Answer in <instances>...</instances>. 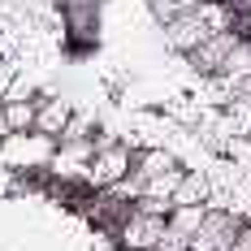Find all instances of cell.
<instances>
[{"instance_id": "52a82bcc", "label": "cell", "mask_w": 251, "mask_h": 251, "mask_svg": "<svg viewBox=\"0 0 251 251\" xmlns=\"http://www.w3.org/2000/svg\"><path fill=\"white\" fill-rule=\"evenodd\" d=\"M74 117V104L65 100V96H48V100H39V113H35V130H44L52 139H61L65 134V126Z\"/></svg>"}, {"instance_id": "8fae6325", "label": "cell", "mask_w": 251, "mask_h": 251, "mask_svg": "<svg viewBox=\"0 0 251 251\" xmlns=\"http://www.w3.org/2000/svg\"><path fill=\"white\" fill-rule=\"evenodd\" d=\"M174 203H212V177L203 169H186L174 191Z\"/></svg>"}, {"instance_id": "4fadbf2b", "label": "cell", "mask_w": 251, "mask_h": 251, "mask_svg": "<svg viewBox=\"0 0 251 251\" xmlns=\"http://www.w3.org/2000/svg\"><path fill=\"white\" fill-rule=\"evenodd\" d=\"M148 4H151V18L165 26L174 18H182V13H191V9H200L203 0H148Z\"/></svg>"}, {"instance_id": "9a60e30c", "label": "cell", "mask_w": 251, "mask_h": 251, "mask_svg": "<svg viewBox=\"0 0 251 251\" xmlns=\"http://www.w3.org/2000/svg\"><path fill=\"white\" fill-rule=\"evenodd\" d=\"M229 251H251V226L238 229V238H234V247H229Z\"/></svg>"}, {"instance_id": "ba28073f", "label": "cell", "mask_w": 251, "mask_h": 251, "mask_svg": "<svg viewBox=\"0 0 251 251\" xmlns=\"http://www.w3.org/2000/svg\"><path fill=\"white\" fill-rule=\"evenodd\" d=\"M35 113H39V100H0V139L18 130H35Z\"/></svg>"}, {"instance_id": "5bb4252c", "label": "cell", "mask_w": 251, "mask_h": 251, "mask_svg": "<svg viewBox=\"0 0 251 251\" xmlns=\"http://www.w3.org/2000/svg\"><path fill=\"white\" fill-rule=\"evenodd\" d=\"M18 74H22L18 61H13V56H0V100L9 96V87H13V78H18Z\"/></svg>"}, {"instance_id": "8992f818", "label": "cell", "mask_w": 251, "mask_h": 251, "mask_svg": "<svg viewBox=\"0 0 251 251\" xmlns=\"http://www.w3.org/2000/svg\"><path fill=\"white\" fill-rule=\"evenodd\" d=\"M238 39H243V35H238V26H229V30H217V35H208V39H203L195 52H186L191 70H195V74H208V78H212L217 70H221V61H226L229 52H234V44H238Z\"/></svg>"}, {"instance_id": "3957f363", "label": "cell", "mask_w": 251, "mask_h": 251, "mask_svg": "<svg viewBox=\"0 0 251 251\" xmlns=\"http://www.w3.org/2000/svg\"><path fill=\"white\" fill-rule=\"evenodd\" d=\"M130 169H134V151L126 148V143L100 139V143H96V156H91V165H87V182L100 186V191H113L122 177H130Z\"/></svg>"}, {"instance_id": "2e32d148", "label": "cell", "mask_w": 251, "mask_h": 251, "mask_svg": "<svg viewBox=\"0 0 251 251\" xmlns=\"http://www.w3.org/2000/svg\"><path fill=\"white\" fill-rule=\"evenodd\" d=\"M234 100H247L251 104V74L243 78V82H234Z\"/></svg>"}, {"instance_id": "277c9868", "label": "cell", "mask_w": 251, "mask_h": 251, "mask_svg": "<svg viewBox=\"0 0 251 251\" xmlns=\"http://www.w3.org/2000/svg\"><path fill=\"white\" fill-rule=\"evenodd\" d=\"M238 229H243V217H238V212L208 203V217H203V226L195 229V238H191L186 251H229L234 238H238Z\"/></svg>"}, {"instance_id": "5b68a950", "label": "cell", "mask_w": 251, "mask_h": 251, "mask_svg": "<svg viewBox=\"0 0 251 251\" xmlns=\"http://www.w3.org/2000/svg\"><path fill=\"white\" fill-rule=\"evenodd\" d=\"M160 234H165V217L143 212V208H130L117 221V243L126 251H156L160 247Z\"/></svg>"}, {"instance_id": "6da1fadb", "label": "cell", "mask_w": 251, "mask_h": 251, "mask_svg": "<svg viewBox=\"0 0 251 251\" xmlns=\"http://www.w3.org/2000/svg\"><path fill=\"white\" fill-rule=\"evenodd\" d=\"M234 26V9L221 4V0H203L200 9H191V13H182L174 22H165V44L174 52H195L208 39V35H217V30H229Z\"/></svg>"}, {"instance_id": "7c38bea8", "label": "cell", "mask_w": 251, "mask_h": 251, "mask_svg": "<svg viewBox=\"0 0 251 251\" xmlns=\"http://www.w3.org/2000/svg\"><path fill=\"white\" fill-rule=\"evenodd\" d=\"M182 165H174V169H165V174H156L143 182V195H151V200H174V191H177V182H182Z\"/></svg>"}, {"instance_id": "9c48e42d", "label": "cell", "mask_w": 251, "mask_h": 251, "mask_svg": "<svg viewBox=\"0 0 251 251\" xmlns=\"http://www.w3.org/2000/svg\"><path fill=\"white\" fill-rule=\"evenodd\" d=\"M174 165H182L169 148H148V151H139L134 156V169H130V177H139V186L148 182V177H156V174H165V169H174ZM143 195V191H139Z\"/></svg>"}, {"instance_id": "30bf717a", "label": "cell", "mask_w": 251, "mask_h": 251, "mask_svg": "<svg viewBox=\"0 0 251 251\" xmlns=\"http://www.w3.org/2000/svg\"><path fill=\"white\" fill-rule=\"evenodd\" d=\"M247 74H251V39H238L234 52L221 61V70H217L212 78H217V82H226L229 91H234V82H243Z\"/></svg>"}, {"instance_id": "7a4b0ae2", "label": "cell", "mask_w": 251, "mask_h": 251, "mask_svg": "<svg viewBox=\"0 0 251 251\" xmlns=\"http://www.w3.org/2000/svg\"><path fill=\"white\" fill-rule=\"evenodd\" d=\"M52 151L56 139L44 130H18V134H4L0 143V165H13V169H30V165H52Z\"/></svg>"}]
</instances>
